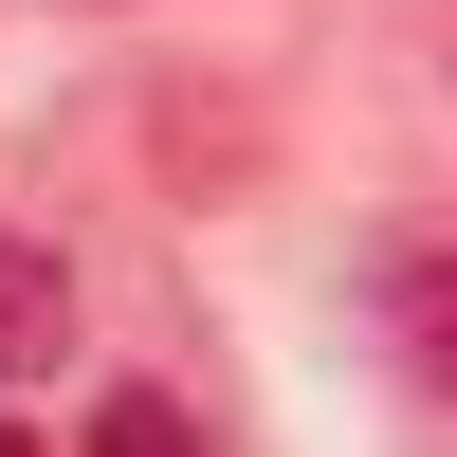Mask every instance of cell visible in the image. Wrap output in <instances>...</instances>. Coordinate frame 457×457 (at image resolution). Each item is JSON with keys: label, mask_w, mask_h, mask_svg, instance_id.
<instances>
[{"label": "cell", "mask_w": 457, "mask_h": 457, "mask_svg": "<svg viewBox=\"0 0 457 457\" xmlns=\"http://www.w3.org/2000/svg\"><path fill=\"white\" fill-rule=\"evenodd\" d=\"M55 348H73V275H55V238L0 220V385H37Z\"/></svg>", "instance_id": "1"}, {"label": "cell", "mask_w": 457, "mask_h": 457, "mask_svg": "<svg viewBox=\"0 0 457 457\" xmlns=\"http://www.w3.org/2000/svg\"><path fill=\"white\" fill-rule=\"evenodd\" d=\"M385 312H403V348H421V385L457 403V256H439V238H403V256H385Z\"/></svg>", "instance_id": "2"}, {"label": "cell", "mask_w": 457, "mask_h": 457, "mask_svg": "<svg viewBox=\"0 0 457 457\" xmlns=\"http://www.w3.org/2000/svg\"><path fill=\"white\" fill-rule=\"evenodd\" d=\"M92 457H183V403H146V385H129V403L92 421Z\"/></svg>", "instance_id": "3"}, {"label": "cell", "mask_w": 457, "mask_h": 457, "mask_svg": "<svg viewBox=\"0 0 457 457\" xmlns=\"http://www.w3.org/2000/svg\"><path fill=\"white\" fill-rule=\"evenodd\" d=\"M439 73H457V0H439Z\"/></svg>", "instance_id": "4"}, {"label": "cell", "mask_w": 457, "mask_h": 457, "mask_svg": "<svg viewBox=\"0 0 457 457\" xmlns=\"http://www.w3.org/2000/svg\"><path fill=\"white\" fill-rule=\"evenodd\" d=\"M0 457H37V439H19V421H0Z\"/></svg>", "instance_id": "5"}]
</instances>
